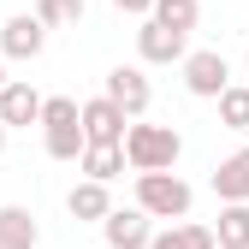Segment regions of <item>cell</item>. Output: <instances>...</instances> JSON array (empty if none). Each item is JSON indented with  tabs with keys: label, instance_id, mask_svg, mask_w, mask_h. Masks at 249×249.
Segmentation results:
<instances>
[{
	"label": "cell",
	"instance_id": "9c48e42d",
	"mask_svg": "<svg viewBox=\"0 0 249 249\" xmlns=\"http://www.w3.org/2000/svg\"><path fill=\"white\" fill-rule=\"evenodd\" d=\"M36 119H42V95L24 77H6L0 83V124H6V131H30Z\"/></svg>",
	"mask_w": 249,
	"mask_h": 249
},
{
	"label": "cell",
	"instance_id": "8992f818",
	"mask_svg": "<svg viewBox=\"0 0 249 249\" xmlns=\"http://www.w3.org/2000/svg\"><path fill=\"white\" fill-rule=\"evenodd\" d=\"M42 48H48V24L36 12H12L0 24V53L6 59H42Z\"/></svg>",
	"mask_w": 249,
	"mask_h": 249
},
{
	"label": "cell",
	"instance_id": "d6986e66",
	"mask_svg": "<svg viewBox=\"0 0 249 249\" xmlns=\"http://www.w3.org/2000/svg\"><path fill=\"white\" fill-rule=\"evenodd\" d=\"M48 160H77L83 154V124H59V131H42Z\"/></svg>",
	"mask_w": 249,
	"mask_h": 249
},
{
	"label": "cell",
	"instance_id": "e0dca14e",
	"mask_svg": "<svg viewBox=\"0 0 249 249\" xmlns=\"http://www.w3.org/2000/svg\"><path fill=\"white\" fill-rule=\"evenodd\" d=\"M148 18H160L166 30H184V36H190V30L202 24V0H154Z\"/></svg>",
	"mask_w": 249,
	"mask_h": 249
},
{
	"label": "cell",
	"instance_id": "4fadbf2b",
	"mask_svg": "<svg viewBox=\"0 0 249 249\" xmlns=\"http://www.w3.org/2000/svg\"><path fill=\"white\" fill-rule=\"evenodd\" d=\"M213 196L220 202H249V148L226 154V160L213 166Z\"/></svg>",
	"mask_w": 249,
	"mask_h": 249
},
{
	"label": "cell",
	"instance_id": "8fae6325",
	"mask_svg": "<svg viewBox=\"0 0 249 249\" xmlns=\"http://www.w3.org/2000/svg\"><path fill=\"white\" fill-rule=\"evenodd\" d=\"M148 249H220V243H213V226H202V220L184 213V220H172L166 231H154Z\"/></svg>",
	"mask_w": 249,
	"mask_h": 249
},
{
	"label": "cell",
	"instance_id": "7402d4cb",
	"mask_svg": "<svg viewBox=\"0 0 249 249\" xmlns=\"http://www.w3.org/2000/svg\"><path fill=\"white\" fill-rule=\"evenodd\" d=\"M0 83H6V53H0Z\"/></svg>",
	"mask_w": 249,
	"mask_h": 249
},
{
	"label": "cell",
	"instance_id": "7a4b0ae2",
	"mask_svg": "<svg viewBox=\"0 0 249 249\" xmlns=\"http://www.w3.org/2000/svg\"><path fill=\"white\" fill-rule=\"evenodd\" d=\"M190 184H184L172 166L166 172H137V208L148 213V220H184L190 213Z\"/></svg>",
	"mask_w": 249,
	"mask_h": 249
},
{
	"label": "cell",
	"instance_id": "2e32d148",
	"mask_svg": "<svg viewBox=\"0 0 249 249\" xmlns=\"http://www.w3.org/2000/svg\"><path fill=\"white\" fill-rule=\"evenodd\" d=\"M213 101H220V124L243 137V131H249V83H226Z\"/></svg>",
	"mask_w": 249,
	"mask_h": 249
},
{
	"label": "cell",
	"instance_id": "6da1fadb",
	"mask_svg": "<svg viewBox=\"0 0 249 249\" xmlns=\"http://www.w3.org/2000/svg\"><path fill=\"white\" fill-rule=\"evenodd\" d=\"M119 148H124V166H131V172H166V166H178L184 137L172 131V124H142V119H131L124 137H119Z\"/></svg>",
	"mask_w": 249,
	"mask_h": 249
},
{
	"label": "cell",
	"instance_id": "44dd1931",
	"mask_svg": "<svg viewBox=\"0 0 249 249\" xmlns=\"http://www.w3.org/2000/svg\"><path fill=\"white\" fill-rule=\"evenodd\" d=\"M6 137H12V131H6V124H0V154H6Z\"/></svg>",
	"mask_w": 249,
	"mask_h": 249
},
{
	"label": "cell",
	"instance_id": "ac0fdd59",
	"mask_svg": "<svg viewBox=\"0 0 249 249\" xmlns=\"http://www.w3.org/2000/svg\"><path fill=\"white\" fill-rule=\"evenodd\" d=\"M30 12H36L48 30H71V24H83V0H36V6H30Z\"/></svg>",
	"mask_w": 249,
	"mask_h": 249
},
{
	"label": "cell",
	"instance_id": "30bf717a",
	"mask_svg": "<svg viewBox=\"0 0 249 249\" xmlns=\"http://www.w3.org/2000/svg\"><path fill=\"white\" fill-rule=\"evenodd\" d=\"M107 208H113V196H107V184H95V178H77L71 196H66V213H71L77 226H101Z\"/></svg>",
	"mask_w": 249,
	"mask_h": 249
},
{
	"label": "cell",
	"instance_id": "ffe728a7",
	"mask_svg": "<svg viewBox=\"0 0 249 249\" xmlns=\"http://www.w3.org/2000/svg\"><path fill=\"white\" fill-rule=\"evenodd\" d=\"M113 6H119V12H131V18H148L154 0H113Z\"/></svg>",
	"mask_w": 249,
	"mask_h": 249
},
{
	"label": "cell",
	"instance_id": "52a82bcc",
	"mask_svg": "<svg viewBox=\"0 0 249 249\" xmlns=\"http://www.w3.org/2000/svg\"><path fill=\"white\" fill-rule=\"evenodd\" d=\"M107 101L124 107V119H142L148 101H154V89H148L142 66H113V71H107Z\"/></svg>",
	"mask_w": 249,
	"mask_h": 249
},
{
	"label": "cell",
	"instance_id": "9a60e30c",
	"mask_svg": "<svg viewBox=\"0 0 249 249\" xmlns=\"http://www.w3.org/2000/svg\"><path fill=\"white\" fill-rule=\"evenodd\" d=\"M213 243H220V249H249V202H220Z\"/></svg>",
	"mask_w": 249,
	"mask_h": 249
},
{
	"label": "cell",
	"instance_id": "3957f363",
	"mask_svg": "<svg viewBox=\"0 0 249 249\" xmlns=\"http://www.w3.org/2000/svg\"><path fill=\"white\" fill-rule=\"evenodd\" d=\"M178 71H184V89H190L196 101H213V95L231 83V66H226L220 48H190V53L178 59Z\"/></svg>",
	"mask_w": 249,
	"mask_h": 249
},
{
	"label": "cell",
	"instance_id": "ba28073f",
	"mask_svg": "<svg viewBox=\"0 0 249 249\" xmlns=\"http://www.w3.org/2000/svg\"><path fill=\"white\" fill-rule=\"evenodd\" d=\"M77 124H83V142H119L124 137V107H113L107 95H89V101H77Z\"/></svg>",
	"mask_w": 249,
	"mask_h": 249
},
{
	"label": "cell",
	"instance_id": "5bb4252c",
	"mask_svg": "<svg viewBox=\"0 0 249 249\" xmlns=\"http://www.w3.org/2000/svg\"><path fill=\"white\" fill-rule=\"evenodd\" d=\"M77 172H83V178H95V184H113V178L124 172V148H119V142H83Z\"/></svg>",
	"mask_w": 249,
	"mask_h": 249
},
{
	"label": "cell",
	"instance_id": "277c9868",
	"mask_svg": "<svg viewBox=\"0 0 249 249\" xmlns=\"http://www.w3.org/2000/svg\"><path fill=\"white\" fill-rule=\"evenodd\" d=\"M184 53H190V36H184V30H166L160 18L137 24V59L142 66H178Z\"/></svg>",
	"mask_w": 249,
	"mask_h": 249
},
{
	"label": "cell",
	"instance_id": "603a6c76",
	"mask_svg": "<svg viewBox=\"0 0 249 249\" xmlns=\"http://www.w3.org/2000/svg\"><path fill=\"white\" fill-rule=\"evenodd\" d=\"M243 59H249V48H243Z\"/></svg>",
	"mask_w": 249,
	"mask_h": 249
},
{
	"label": "cell",
	"instance_id": "7c38bea8",
	"mask_svg": "<svg viewBox=\"0 0 249 249\" xmlns=\"http://www.w3.org/2000/svg\"><path fill=\"white\" fill-rule=\"evenodd\" d=\"M36 243H42L36 213L18 208V202H6V208H0V249H36Z\"/></svg>",
	"mask_w": 249,
	"mask_h": 249
},
{
	"label": "cell",
	"instance_id": "5b68a950",
	"mask_svg": "<svg viewBox=\"0 0 249 249\" xmlns=\"http://www.w3.org/2000/svg\"><path fill=\"white\" fill-rule=\"evenodd\" d=\"M101 237H107V249H148V237H154V220L131 202V208H107L101 213Z\"/></svg>",
	"mask_w": 249,
	"mask_h": 249
}]
</instances>
